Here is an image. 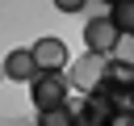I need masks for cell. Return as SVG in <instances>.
Masks as SVG:
<instances>
[{
	"label": "cell",
	"mask_w": 134,
	"mask_h": 126,
	"mask_svg": "<svg viewBox=\"0 0 134 126\" xmlns=\"http://www.w3.org/2000/svg\"><path fill=\"white\" fill-rule=\"evenodd\" d=\"M84 42H88V50H100V55H109V46L117 42V25L100 13V17H92L88 25H84Z\"/></svg>",
	"instance_id": "obj_5"
},
{
	"label": "cell",
	"mask_w": 134,
	"mask_h": 126,
	"mask_svg": "<svg viewBox=\"0 0 134 126\" xmlns=\"http://www.w3.org/2000/svg\"><path fill=\"white\" fill-rule=\"evenodd\" d=\"M100 84H109V88H134V63L130 59H117V55H105Z\"/></svg>",
	"instance_id": "obj_6"
},
{
	"label": "cell",
	"mask_w": 134,
	"mask_h": 126,
	"mask_svg": "<svg viewBox=\"0 0 134 126\" xmlns=\"http://www.w3.org/2000/svg\"><path fill=\"white\" fill-rule=\"evenodd\" d=\"M0 76H4V71H0Z\"/></svg>",
	"instance_id": "obj_13"
},
{
	"label": "cell",
	"mask_w": 134,
	"mask_h": 126,
	"mask_svg": "<svg viewBox=\"0 0 134 126\" xmlns=\"http://www.w3.org/2000/svg\"><path fill=\"white\" fill-rule=\"evenodd\" d=\"M130 38H134V34H117V42L109 46V55H117V59H130Z\"/></svg>",
	"instance_id": "obj_10"
},
{
	"label": "cell",
	"mask_w": 134,
	"mask_h": 126,
	"mask_svg": "<svg viewBox=\"0 0 134 126\" xmlns=\"http://www.w3.org/2000/svg\"><path fill=\"white\" fill-rule=\"evenodd\" d=\"M105 17L117 25V34H134V0H113V4H105Z\"/></svg>",
	"instance_id": "obj_8"
},
{
	"label": "cell",
	"mask_w": 134,
	"mask_h": 126,
	"mask_svg": "<svg viewBox=\"0 0 134 126\" xmlns=\"http://www.w3.org/2000/svg\"><path fill=\"white\" fill-rule=\"evenodd\" d=\"M100 4H113V0H100Z\"/></svg>",
	"instance_id": "obj_12"
},
{
	"label": "cell",
	"mask_w": 134,
	"mask_h": 126,
	"mask_svg": "<svg viewBox=\"0 0 134 126\" xmlns=\"http://www.w3.org/2000/svg\"><path fill=\"white\" fill-rule=\"evenodd\" d=\"M38 122H42V126H71V122H75V113H71V101H59V105H46V109H38Z\"/></svg>",
	"instance_id": "obj_9"
},
{
	"label": "cell",
	"mask_w": 134,
	"mask_h": 126,
	"mask_svg": "<svg viewBox=\"0 0 134 126\" xmlns=\"http://www.w3.org/2000/svg\"><path fill=\"white\" fill-rule=\"evenodd\" d=\"M29 55H34V67H38V71H63V67H67V42L54 38V34L38 38V42L29 46Z\"/></svg>",
	"instance_id": "obj_4"
},
{
	"label": "cell",
	"mask_w": 134,
	"mask_h": 126,
	"mask_svg": "<svg viewBox=\"0 0 134 126\" xmlns=\"http://www.w3.org/2000/svg\"><path fill=\"white\" fill-rule=\"evenodd\" d=\"M25 84H29V101H34V109H46V105L67 101V88H71L63 71H34Z\"/></svg>",
	"instance_id": "obj_1"
},
{
	"label": "cell",
	"mask_w": 134,
	"mask_h": 126,
	"mask_svg": "<svg viewBox=\"0 0 134 126\" xmlns=\"http://www.w3.org/2000/svg\"><path fill=\"white\" fill-rule=\"evenodd\" d=\"M100 67H105V55L100 50H84L80 59H67V84L88 92L96 80H100Z\"/></svg>",
	"instance_id": "obj_3"
},
{
	"label": "cell",
	"mask_w": 134,
	"mask_h": 126,
	"mask_svg": "<svg viewBox=\"0 0 134 126\" xmlns=\"http://www.w3.org/2000/svg\"><path fill=\"white\" fill-rule=\"evenodd\" d=\"M84 4H88V0H54V8H59V13H80Z\"/></svg>",
	"instance_id": "obj_11"
},
{
	"label": "cell",
	"mask_w": 134,
	"mask_h": 126,
	"mask_svg": "<svg viewBox=\"0 0 134 126\" xmlns=\"http://www.w3.org/2000/svg\"><path fill=\"white\" fill-rule=\"evenodd\" d=\"M71 113H75V122H88V126H105V122H113V97H109V88L96 80L92 88H88V101H71Z\"/></svg>",
	"instance_id": "obj_2"
},
{
	"label": "cell",
	"mask_w": 134,
	"mask_h": 126,
	"mask_svg": "<svg viewBox=\"0 0 134 126\" xmlns=\"http://www.w3.org/2000/svg\"><path fill=\"white\" fill-rule=\"evenodd\" d=\"M0 71H4V80H21V84H25V80L38 71V67H34V55H29V46H17V50H8Z\"/></svg>",
	"instance_id": "obj_7"
}]
</instances>
